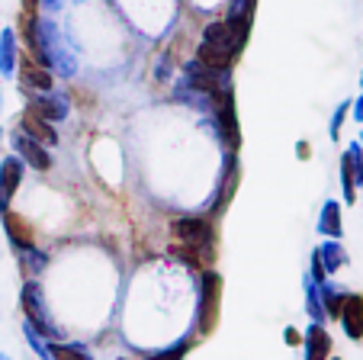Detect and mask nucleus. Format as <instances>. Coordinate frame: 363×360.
I'll use <instances>...</instances> for the list:
<instances>
[{"mask_svg": "<svg viewBox=\"0 0 363 360\" xmlns=\"http://www.w3.org/2000/svg\"><path fill=\"white\" fill-rule=\"evenodd\" d=\"M245 42H247V29H238L232 23H209L196 58L206 65H216V68H232V62L238 58Z\"/></svg>", "mask_w": 363, "mask_h": 360, "instance_id": "1", "label": "nucleus"}, {"mask_svg": "<svg viewBox=\"0 0 363 360\" xmlns=\"http://www.w3.org/2000/svg\"><path fill=\"white\" fill-rule=\"evenodd\" d=\"M20 302H23V312H26V322L29 325H35L45 338L58 341L62 338V332H58L55 319L48 315V306H45V293H42V286L35 283V280H26V286H23L20 293Z\"/></svg>", "mask_w": 363, "mask_h": 360, "instance_id": "2", "label": "nucleus"}, {"mask_svg": "<svg viewBox=\"0 0 363 360\" xmlns=\"http://www.w3.org/2000/svg\"><path fill=\"white\" fill-rule=\"evenodd\" d=\"M219 299H222V280L219 273L206 271L199 280V306H196V332L209 334L216 328V315H219Z\"/></svg>", "mask_w": 363, "mask_h": 360, "instance_id": "3", "label": "nucleus"}, {"mask_svg": "<svg viewBox=\"0 0 363 360\" xmlns=\"http://www.w3.org/2000/svg\"><path fill=\"white\" fill-rule=\"evenodd\" d=\"M174 235L184 241L186 251H190L196 261L206 258V248L213 241V229H209L206 219H177V222H174Z\"/></svg>", "mask_w": 363, "mask_h": 360, "instance_id": "4", "label": "nucleus"}, {"mask_svg": "<svg viewBox=\"0 0 363 360\" xmlns=\"http://www.w3.org/2000/svg\"><path fill=\"white\" fill-rule=\"evenodd\" d=\"M13 151H16V158H20L23 164H29V168H35V170L52 168V158H48L45 145H39L35 138H29L26 132H20V129L13 132Z\"/></svg>", "mask_w": 363, "mask_h": 360, "instance_id": "5", "label": "nucleus"}, {"mask_svg": "<svg viewBox=\"0 0 363 360\" xmlns=\"http://www.w3.org/2000/svg\"><path fill=\"white\" fill-rule=\"evenodd\" d=\"M29 109L35 116H42L45 123H62L65 116H68V97L55 94V90H45V94H35L29 100Z\"/></svg>", "mask_w": 363, "mask_h": 360, "instance_id": "6", "label": "nucleus"}, {"mask_svg": "<svg viewBox=\"0 0 363 360\" xmlns=\"http://www.w3.org/2000/svg\"><path fill=\"white\" fill-rule=\"evenodd\" d=\"M20 184H23V161L16 155L4 158V164H0V212L10 209V200H13Z\"/></svg>", "mask_w": 363, "mask_h": 360, "instance_id": "7", "label": "nucleus"}, {"mask_svg": "<svg viewBox=\"0 0 363 360\" xmlns=\"http://www.w3.org/2000/svg\"><path fill=\"white\" fill-rule=\"evenodd\" d=\"M341 325L347 332V338L360 341L363 338V299L360 296H344L341 299Z\"/></svg>", "mask_w": 363, "mask_h": 360, "instance_id": "8", "label": "nucleus"}, {"mask_svg": "<svg viewBox=\"0 0 363 360\" xmlns=\"http://www.w3.org/2000/svg\"><path fill=\"white\" fill-rule=\"evenodd\" d=\"M20 132H26L29 138H35L39 145H58V136H55V129H52V123H45L42 116H35L33 109H26V113L20 116Z\"/></svg>", "mask_w": 363, "mask_h": 360, "instance_id": "9", "label": "nucleus"}, {"mask_svg": "<svg viewBox=\"0 0 363 360\" xmlns=\"http://www.w3.org/2000/svg\"><path fill=\"white\" fill-rule=\"evenodd\" d=\"M0 219H4V229H7L10 235V245L16 248V251H23V248H33V229H29L26 222H23L16 212H0Z\"/></svg>", "mask_w": 363, "mask_h": 360, "instance_id": "10", "label": "nucleus"}, {"mask_svg": "<svg viewBox=\"0 0 363 360\" xmlns=\"http://www.w3.org/2000/svg\"><path fill=\"white\" fill-rule=\"evenodd\" d=\"M20 77H23V87L33 90V94H45V90H52V75H48V68L35 65L29 55H26V62H23Z\"/></svg>", "mask_w": 363, "mask_h": 360, "instance_id": "11", "label": "nucleus"}, {"mask_svg": "<svg viewBox=\"0 0 363 360\" xmlns=\"http://www.w3.org/2000/svg\"><path fill=\"white\" fill-rule=\"evenodd\" d=\"M328 351H331V338L318 322H312L306 332V360H328Z\"/></svg>", "mask_w": 363, "mask_h": 360, "instance_id": "12", "label": "nucleus"}, {"mask_svg": "<svg viewBox=\"0 0 363 360\" xmlns=\"http://www.w3.org/2000/svg\"><path fill=\"white\" fill-rule=\"evenodd\" d=\"M48 360H94V354L77 341H52L48 344Z\"/></svg>", "mask_w": 363, "mask_h": 360, "instance_id": "13", "label": "nucleus"}, {"mask_svg": "<svg viewBox=\"0 0 363 360\" xmlns=\"http://www.w3.org/2000/svg\"><path fill=\"white\" fill-rule=\"evenodd\" d=\"M0 71L10 77L16 71V36L13 29H0Z\"/></svg>", "mask_w": 363, "mask_h": 360, "instance_id": "14", "label": "nucleus"}, {"mask_svg": "<svg viewBox=\"0 0 363 360\" xmlns=\"http://www.w3.org/2000/svg\"><path fill=\"white\" fill-rule=\"evenodd\" d=\"M254 4H257V0H232V4H228V23L238 29H251Z\"/></svg>", "mask_w": 363, "mask_h": 360, "instance_id": "15", "label": "nucleus"}, {"mask_svg": "<svg viewBox=\"0 0 363 360\" xmlns=\"http://www.w3.org/2000/svg\"><path fill=\"white\" fill-rule=\"evenodd\" d=\"M315 261H318V267H322V271H337V267L344 264L341 245H335V241H325V245L315 251Z\"/></svg>", "mask_w": 363, "mask_h": 360, "instance_id": "16", "label": "nucleus"}, {"mask_svg": "<svg viewBox=\"0 0 363 360\" xmlns=\"http://www.w3.org/2000/svg\"><path fill=\"white\" fill-rule=\"evenodd\" d=\"M318 231L322 235H341V212H337V203H325L322 219H318Z\"/></svg>", "mask_w": 363, "mask_h": 360, "instance_id": "17", "label": "nucleus"}, {"mask_svg": "<svg viewBox=\"0 0 363 360\" xmlns=\"http://www.w3.org/2000/svg\"><path fill=\"white\" fill-rule=\"evenodd\" d=\"M306 306H308V315L315 322L325 319V306H322V296H318V283L312 277H306Z\"/></svg>", "mask_w": 363, "mask_h": 360, "instance_id": "18", "label": "nucleus"}, {"mask_svg": "<svg viewBox=\"0 0 363 360\" xmlns=\"http://www.w3.org/2000/svg\"><path fill=\"white\" fill-rule=\"evenodd\" d=\"M190 351V341L186 338H180V341H174L171 347H164V351H155V354H148L145 360H184V354Z\"/></svg>", "mask_w": 363, "mask_h": 360, "instance_id": "19", "label": "nucleus"}, {"mask_svg": "<svg viewBox=\"0 0 363 360\" xmlns=\"http://www.w3.org/2000/svg\"><path fill=\"white\" fill-rule=\"evenodd\" d=\"M23 332H26V341H29V344H33V351L39 354V357H45V360H48V344H45V334H42L35 325H29V322H23Z\"/></svg>", "mask_w": 363, "mask_h": 360, "instance_id": "20", "label": "nucleus"}, {"mask_svg": "<svg viewBox=\"0 0 363 360\" xmlns=\"http://www.w3.org/2000/svg\"><path fill=\"white\" fill-rule=\"evenodd\" d=\"M23 258H26V267H33V273H42V271H45V264H48V258H45V254H42L39 251V248H23Z\"/></svg>", "mask_w": 363, "mask_h": 360, "instance_id": "21", "label": "nucleus"}, {"mask_svg": "<svg viewBox=\"0 0 363 360\" xmlns=\"http://www.w3.org/2000/svg\"><path fill=\"white\" fill-rule=\"evenodd\" d=\"M171 55H161V65H158V71H155V75L161 77V81H167V75H171Z\"/></svg>", "mask_w": 363, "mask_h": 360, "instance_id": "22", "label": "nucleus"}, {"mask_svg": "<svg viewBox=\"0 0 363 360\" xmlns=\"http://www.w3.org/2000/svg\"><path fill=\"white\" fill-rule=\"evenodd\" d=\"M39 7H45V10H62L65 0H39Z\"/></svg>", "mask_w": 363, "mask_h": 360, "instance_id": "23", "label": "nucleus"}, {"mask_svg": "<svg viewBox=\"0 0 363 360\" xmlns=\"http://www.w3.org/2000/svg\"><path fill=\"white\" fill-rule=\"evenodd\" d=\"M357 116H360V119H363V100H360V107H357Z\"/></svg>", "mask_w": 363, "mask_h": 360, "instance_id": "24", "label": "nucleus"}, {"mask_svg": "<svg viewBox=\"0 0 363 360\" xmlns=\"http://www.w3.org/2000/svg\"><path fill=\"white\" fill-rule=\"evenodd\" d=\"M0 360H10V357H7V354H0Z\"/></svg>", "mask_w": 363, "mask_h": 360, "instance_id": "25", "label": "nucleus"}, {"mask_svg": "<svg viewBox=\"0 0 363 360\" xmlns=\"http://www.w3.org/2000/svg\"><path fill=\"white\" fill-rule=\"evenodd\" d=\"M0 132H4V129H0Z\"/></svg>", "mask_w": 363, "mask_h": 360, "instance_id": "26", "label": "nucleus"}, {"mask_svg": "<svg viewBox=\"0 0 363 360\" xmlns=\"http://www.w3.org/2000/svg\"><path fill=\"white\" fill-rule=\"evenodd\" d=\"M337 360H341V357H337Z\"/></svg>", "mask_w": 363, "mask_h": 360, "instance_id": "27", "label": "nucleus"}]
</instances>
